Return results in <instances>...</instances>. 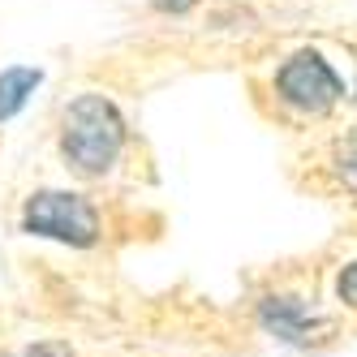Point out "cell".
<instances>
[{
  "mask_svg": "<svg viewBox=\"0 0 357 357\" xmlns=\"http://www.w3.org/2000/svg\"><path fill=\"white\" fill-rule=\"evenodd\" d=\"M267 95H271L275 112L310 125V121L336 116L349 104L353 86L344 78V69L331 61L319 43H297V47H289L284 56L271 61Z\"/></svg>",
  "mask_w": 357,
  "mask_h": 357,
  "instance_id": "cell-1",
  "label": "cell"
},
{
  "mask_svg": "<svg viewBox=\"0 0 357 357\" xmlns=\"http://www.w3.org/2000/svg\"><path fill=\"white\" fill-rule=\"evenodd\" d=\"M125 142H130V125L121 108L108 95L86 91L69 99L61 112V155L78 176H104L116 168Z\"/></svg>",
  "mask_w": 357,
  "mask_h": 357,
  "instance_id": "cell-2",
  "label": "cell"
},
{
  "mask_svg": "<svg viewBox=\"0 0 357 357\" xmlns=\"http://www.w3.org/2000/svg\"><path fill=\"white\" fill-rule=\"evenodd\" d=\"M22 233L86 250L99 241V211L91 198L73 194V190H39L22 207Z\"/></svg>",
  "mask_w": 357,
  "mask_h": 357,
  "instance_id": "cell-3",
  "label": "cell"
},
{
  "mask_svg": "<svg viewBox=\"0 0 357 357\" xmlns=\"http://www.w3.org/2000/svg\"><path fill=\"white\" fill-rule=\"evenodd\" d=\"M259 319H263V327L271 336L284 340V344H310L314 331H327V323L314 319V310L301 297H284V293L263 297L259 301Z\"/></svg>",
  "mask_w": 357,
  "mask_h": 357,
  "instance_id": "cell-4",
  "label": "cell"
},
{
  "mask_svg": "<svg viewBox=\"0 0 357 357\" xmlns=\"http://www.w3.org/2000/svg\"><path fill=\"white\" fill-rule=\"evenodd\" d=\"M39 86H43V69L39 65H9V69H0V125L13 121L22 108H26Z\"/></svg>",
  "mask_w": 357,
  "mask_h": 357,
  "instance_id": "cell-5",
  "label": "cell"
},
{
  "mask_svg": "<svg viewBox=\"0 0 357 357\" xmlns=\"http://www.w3.org/2000/svg\"><path fill=\"white\" fill-rule=\"evenodd\" d=\"M146 9H151V13H160V17L181 22V17H190V13L202 9V0H146Z\"/></svg>",
  "mask_w": 357,
  "mask_h": 357,
  "instance_id": "cell-6",
  "label": "cell"
},
{
  "mask_svg": "<svg viewBox=\"0 0 357 357\" xmlns=\"http://www.w3.org/2000/svg\"><path fill=\"white\" fill-rule=\"evenodd\" d=\"M336 297L349 305V310H357V259L340 267V275H336Z\"/></svg>",
  "mask_w": 357,
  "mask_h": 357,
  "instance_id": "cell-7",
  "label": "cell"
}]
</instances>
